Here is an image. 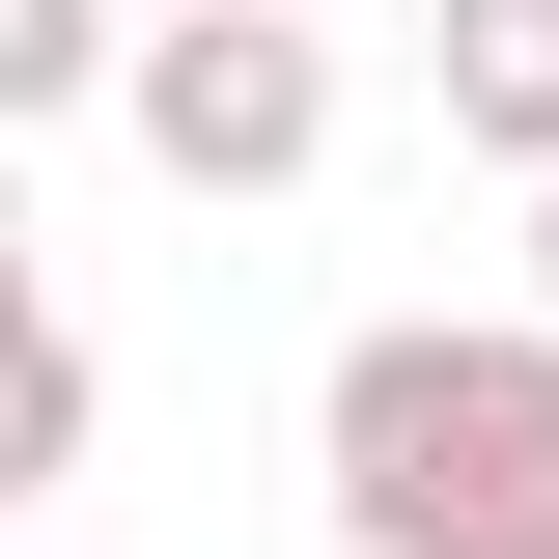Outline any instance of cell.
<instances>
[{
  "label": "cell",
  "instance_id": "obj_4",
  "mask_svg": "<svg viewBox=\"0 0 559 559\" xmlns=\"http://www.w3.org/2000/svg\"><path fill=\"white\" fill-rule=\"evenodd\" d=\"M112 84H140L112 0H0V112H112Z\"/></svg>",
  "mask_w": 559,
  "mask_h": 559
},
{
  "label": "cell",
  "instance_id": "obj_3",
  "mask_svg": "<svg viewBox=\"0 0 559 559\" xmlns=\"http://www.w3.org/2000/svg\"><path fill=\"white\" fill-rule=\"evenodd\" d=\"M419 57H448V140H476V168H532V197H559V0H448Z\"/></svg>",
  "mask_w": 559,
  "mask_h": 559
},
{
  "label": "cell",
  "instance_id": "obj_5",
  "mask_svg": "<svg viewBox=\"0 0 559 559\" xmlns=\"http://www.w3.org/2000/svg\"><path fill=\"white\" fill-rule=\"evenodd\" d=\"M532 336H559V197H532Z\"/></svg>",
  "mask_w": 559,
  "mask_h": 559
},
{
  "label": "cell",
  "instance_id": "obj_2",
  "mask_svg": "<svg viewBox=\"0 0 559 559\" xmlns=\"http://www.w3.org/2000/svg\"><path fill=\"white\" fill-rule=\"evenodd\" d=\"M112 112H140L168 197H308V168H336V28H280V0H168Z\"/></svg>",
  "mask_w": 559,
  "mask_h": 559
},
{
  "label": "cell",
  "instance_id": "obj_1",
  "mask_svg": "<svg viewBox=\"0 0 559 559\" xmlns=\"http://www.w3.org/2000/svg\"><path fill=\"white\" fill-rule=\"evenodd\" d=\"M336 532L364 559H559V336H448V308H392V336H336Z\"/></svg>",
  "mask_w": 559,
  "mask_h": 559
},
{
  "label": "cell",
  "instance_id": "obj_6",
  "mask_svg": "<svg viewBox=\"0 0 559 559\" xmlns=\"http://www.w3.org/2000/svg\"><path fill=\"white\" fill-rule=\"evenodd\" d=\"M280 28H308V0H280Z\"/></svg>",
  "mask_w": 559,
  "mask_h": 559
}]
</instances>
